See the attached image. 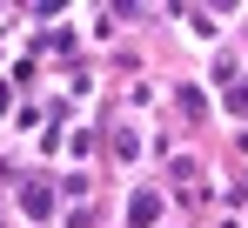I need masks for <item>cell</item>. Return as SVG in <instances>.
Segmentation results:
<instances>
[{
	"label": "cell",
	"instance_id": "obj_2",
	"mask_svg": "<svg viewBox=\"0 0 248 228\" xmlns=\"http://www.w3.org/2000/svg\"><path fill=\"white\" fill-rule=\"evenodd\" d=\"M235 114H248V81H242V87H235Z\"/></svg>",
	"mask_w": 248,
	"mask_h": 228
},
{
	"label": "cell",
	"instance_id": "obj_1",
	"mask_svg": "<svg viewBox=\"0 0 248 228\" xmlns=\"http://www.w3.org/2000/svg\"><path fill=\"white\" fill-rule=\"evenodd\" d=\"M155 208H161V201H155V195H141V201L127 208V222H134V228H148V222H155Z\"/></svg>",
	"mask_w": 248,
	"mask_h": 228
}]
</instances>
